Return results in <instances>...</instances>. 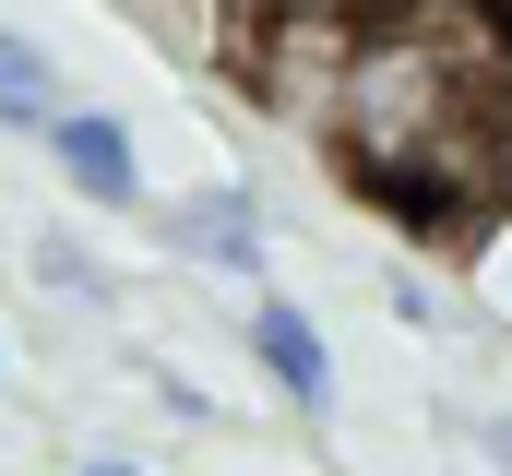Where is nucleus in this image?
<instances>
[{
	"label": "nucleus",
	"mask_w": 512,
	"mask_h": 476,
	"mask_svg": "<svg viewBox=\"0 0 512 476\" xmlns=\"http://www.w3.org/2000/svg\"><path fill=\"white\" fill-rule=\"evenodd\" d=\"M167 238H179V250H203V262H227V274H251V262H262V203H251V179L191 191V203L167 215Z\"/></svg>",
	"instance_id": "obj_4"
},
{
	"label": "nucleus",
	"mask_w": 512,
	"mask_h": 476,
	"mask_svg": "<svg viewBox=\"0 0 512 476\" xmlns=\"http://www.w3.org/2000/svg\"><path fill=\"white\" fill-rule=\"evenodd\" d=\"M167 48H191V60H227V48H251V0H131Z\"/></svg>",
	"instance_id": "obj_5"
},
{
	"label": "nucleus",
	"mask_w": 512,
	"mask_h": 476,
	"mask_svg": "<svg viewBox=\"0 0 512 476\" xmlns=\"http://www.w3.org/2000/svg\"><path fill=\"white\" fill-rule=\"evenodd\" d=\"M48 155H60V179L84 191V203H143V155H131V119H108V108H60L48 119Z\"/></svg>",
	"instance_id": "obj_2"
},
{
	"label": "nucleus",
	"mask_w": 512,
	"mask_h": 476,
	"mask_svg": "<svg viewBox=\"0 0 512 476\" xmlns=\"http://www.w3.org/2000/svg\"><path fill=\"white\" fill-rule=\"evenodd\" d=\"M48 119H60V60L0 24V131H48Z\"/></svg>",
	"instance_id": "obj_6"
},
{
	"label": "nucleus",
	"mask_w": 512,
	"mask_h": 476,
	"mask_svg": "<svg viewBox=\"0 0 512 476\" xmlns=\"http://www.w3.org/2000/svg\"><path fill=\"white\" fill-rule=\"evenodd\" d=\"M36 274H48L60 298H84V310H108V298H120V286H108V262H96V250H72V238H36Z\"/></svg>",
	"instance_id": "obj_8"
},
{
	"label": "nucleus",
	"mask_w": 512,
	"mask_h": 476,
	"mask_svg": "<svg viewBox=\"0 0 512 476\" xmlns=\"http://www.w3.org/2000/svg\"><path fill=\"white\" fill-rule=\"evenodd\" d=\"M334 155L417 215H465L512 179V48L465 0H393L334 48Z\"/></svg>",
	"instance_id": "obj_1"
},
{
	"label": "nucleus",
	"mask_w": 512,
	"mask_h": 476,
	"mask_svg": "<svg viewBox=\"0 0 512 476\" xmlns=\"http://www.w3.org/2000/svg\"><path fill=\"white\" fill-rule=\"evenodd\" d=\"M465 274H477V298L512 322V179L489 203H465Z\"/></svg>",
	"instance_id": "obj_7"
},
{
	"label": "nucleus",
	"mask_w": 512,
	"mask_h": 476,
	"mask_svg": "<svg viewBox=\"0 0 512 476\" xmlns=\"http://www.w3.org/2000/svg\"><path fill=\"white\" fill-rule=\"evenodd\" d=\"M84 476H143V465H84Z\"/></svg>",
	"instance_id": "obj_10"
},
{
	"label": "nucleus",
	"mask_w": 512,
	"mask_h": 476,
	"mask_svg": "<svg viewBox=\"0 0 512 476\" xmlns=\"http://www.w3.org/2000/svg\"><path fill=\"white\" fill-rule=\"evenodd\" d=\"M251 357L274 369L286 405H310V417L334 405V346H322V322H310L298 298H251Z\"/></svg>",
	"instance_id": "obj_3"
},
{
	"label": "nucleus",
	"mask_w": 512,
	"mask_h": 476,
	"mask_svg": "<svg viewBox=\"0 0 512 476\" xmlns=\"http://www.w3.org/2000/svg\"><path fill=\"white\" fill-rule=\"evenodd\" d=\"M465 12H477V24H489V36L512 48V0H465Z\"/></svg>",
	"instance_id": "obj_9"
}]
</instances>
